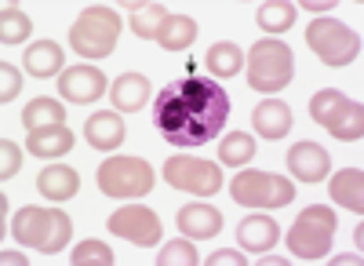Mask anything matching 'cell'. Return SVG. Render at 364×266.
I'll return each instance as SVG.
<instances>
[{
	"instance_id": "obj_1",
	"label": "cell",
	"mask_w": 364,
	"mask_h": 266,
	"mask_svg": "<svg viewBox=\"0 0 364 266\" xmlns=\"http://www.w3.org/2000/svg\"><path fill=\"white\" fill-rule=\"evenodd\" d=\"M230 117V95L208 77H182L164 84L154 99L157 132L182 150H197L219 135Z\"/></svg>"
},
{
	"instance_id": "obj_2",
	"label": "cell",
	"mask_w": 364,
	"mask_h": 266,
	"mask_svg": "<svg viewBox=\"0 0 364 266\" xmlns=\"http://www.w3.org/2000/svg\"><path fill=\"white\" fill-rule=\"evenodd\" d=\"M73 233V219L58 208H37V204H26V208L15 212V223H11V238L22 245V248H33V252H44V255H55L63 252L66 241Z\"/></svg>"
},
{
	"instance_id": "obj_3",
	"label": "cell",
	"mask_w": 364,
	"mask_h": 266,
	"mask_svg": "<svg viewBox=\"0 0 364 266\" xmlns=\"http://www.w3.org/2000/svg\"><path fill=\"white\" fill-rule=\"evenodd\" d=\"M295 77V58H291V48L284 41H259L252 44L248 51V84L262 95H273L288 87Z\"/></svg>"
},
{
	"instance_id": "obj_4",
	"label": "cell",
	"mask_w": 364,
	"mask_h": 266,
	"mask_svg": "<svg viewBox=\"0 0 364 266\" xmlns=\"http://www.w3.org/2000/svg\"><path fill=\"white\" fill-rule=\"evenodd\" d=\"M336 212L328 204H310L302 208L295 226L288 230V252L295 259H324L331 252V238H336Z\"/></svg>"
},
{
	"instance_id": "obj_5",
	"label": "cell",
	"mask_w": 364,
	"mask_h": 266,
	"mask_svg": "<svg viewBox=\"0 0 364 266\" xmlns=\"http://www.w3.org/2000/svg\"><path fill=\"white\" fill-rule=\"evenodd\" d=\"M117 37H120V18H117V11H109L102 4L87 8L70 26V48L80 58H106V55H113Z\"/></svg>"
},
{
	"instance_id": "obj_6",
	"label": "cell",
	"mask_w": 364,
	"mask_h": 266,
	"mask_svg": "<svg viewBox=\"0 0 364 266\" xmlns=\"http://www.w3.org/2000/svg\"><path fill=\"white\" fill-rule=\"evenodd\" d=\"M310 113H314V121L321 128H328L343 142H360L364 139V110H360V102L346 99L343 92H336V87L317 92L310 99Z\"/></svg>"
},
{
	"instance_id": "obj_7",
	"label": "cell",
	"mask_w": 364,
	"mask_h": 266,
	"mask_svg": "<svg viewBox=\"0 0 364 266\" xmlns=\"http://www.w3.org/2000/svg\"><path fill=\"white\" fill-rule=\"evenodd\" d=\"M306 44L324 66H350L360 55V37L339 18H314L306 26Z\"/></svg>"
},
{
	"instance_id": "obj_8",
	"label": "cell",
	"mask_w": 364,
	"mask_h": 266,
	"mask_svg": "<svg viewBox=\"0 0 364 266\" xmlns=\"http://www.w3.org/2000/svg\"><path fill=\"white\" fill-rule=\"evenodd\" d=\"M230 190L233 201L248 204V208H284L295 197V186L284 175H273V171H240L230 183Z\"/></svg>"
},
{
	"instance_id": "obj_9",
	"label": "cell",
	"mask_w": 364,
	"mask_h": 266,
	"mask_svg": "<svg viewBox=\"0 0 364 266\" xmlns=\"http://www.w3.org/2000/svg\"><path fill=\"white\" fill-rule=\"evenodd\" d=\"M99 190L106 197H142L154 190V168L142 157H109L99 164Z\"/></svg>"
},
{
	"instance_id": "obj_10",
	"label": "cell",
	"mask_w": 364,
	"mask_h": 266,
	"mask_svg": "<svg viewBox=\"0 0 364 266\" xmlns=\"http://www.w3.org/2000/svg\"><path fill=\"white\" fill-rule=\"evenodd\" d=\"M164 179L182 190V193H197V197H211L223 190V168L200 161V157H186V154H175L171 161H164Z\"/></svg>"
},
{
	"instance_id": "obj_11",
	"label": "cell",
	"mask_w": 364,
	"mask_h": 266,
	"mask_svg": "<svg viewBox=\"0 0 364 266\" xmlns=\"http://www.w3.org/2000/svg\"><path fill=\"white\" fill-rule=\"evenodd\" d=\"M117 238H124L139 248H154L161 241V219L154 208H146V204H124V208H117L106 223Z\"/></svg>"
},
{
	"instance_id": "obj_12",
	"label": "cell",
	"mask_w": 364,
	"mask_h": 266,
	"mask_svg": "<svg viewBox=\"0 0 364 266\" xmlns=\"http://www.w3.org/2000/svg\"><path fill=\"white\" fill-rule=\"evenodd\" d=\"M58 92L73 106H87L106 92V73L99 66H66V73H58Z\"/></svg>"
},
{
	"instance_id": "obj_13",
	"label": "cell",
	"mask_w": 364,
	"mask_h": 266,
	"mask_svg": "<svg viewBox=\"0 0 364 266\" xmlns=\"http://www.w3.org/2000/svg\"><path fill=\"white\" fill-rule=\"evenodd\" d=\"M288 168L299 183H321L331 168V157L317 142H295L288 150Z\"/></svg>"
},
{
	"instance_id": "obj_14",
	"label": "cell",
	"mask_w": 364,
	"mask_h": 266,
	"mask_svg": "<svg viewBox=\"0 0 364 266\" xmlns=\"http://www.w3.org/2000/svg\"><path fill=\"white\" fill-rule=\"evenodd\" d=\"M178 230L193 241L215 238V233L223 230V212L215 208V204H204V201L186 204V208H178Z\"/></svg>"
},
{
	"instance_id": "obj_15",
	"label": "cell",
	"mask_w": 364,
	"mask_h": 266,
	"mask_svg": "<svg viewBox=\"0 0 364 266\" xmlns=\"http://www.w3.org/2000/svg\"><path fill=\"white\" fill-rule=\"evenodd\" d=\"M26 150L33 154V157H41V161H58V157H66L73 150V132L66 124L37 128V132H29Z\"/></svg>"
},
{
	"instance_id": "obj_16",
	"label": "cell",
	"mask_w": 364,
	"mask_h": 266,
	"mask_svg": "<svg viewBox=\"0 0 364 266\" xmlns=\"http://www.w3.org/2000/svg\"><path fill=\"white\" fill-rule=\"evenodd\" d=\"M84 139L95 146V150H117V146L128 139V128H124V121H120V113L102 110V113H95V117H87Z\"/></svg>"
},
{
	"instance_id": "obj_17",
	"label": "cell",
	"mask_w": 364,
	"mask_h": 266,
	"mask_svg": "<svg viewBox=\"0 0 364 266\" xmlns=\"http://www.w3.org/2000/svg\"><path fill=\"white\" fill-rule=\"evenodd\" d=\"M252 124L262 139H284L291 132V110L281 102V99H262L255 110H252Z\"/></svg>"
},
{
	"instance_id": "obj_18",
	"label": "cell",
	"mask_w": 364,
	"mask_h": 266,
	"mask_svg": "<svg viewBox=\"0 0 364 266\" xmlns=\"http://www.w3.org/2000/svg\"><path fill=\"white\" fill-rule=\"evenodd\" d=\"M277 238H281V230L269 216H248L237 226V241H240L245 252H269L273 245H277Z\"/></svg>"
},
{
	"instance_id": "obj_19",
	"label": "cell",
	"mask_w": 364,
	"mask_h": 266,
	"mask_svg": "<svg viewBox=\"0 0 364 266\" xmlns=\"http://www.w3.org/2000/svg\"><path fill=\"white\" fill-rule=\"evenodd\" d=\"M37 190H41L48 201H70V197H77V190H80V175H77L70 164H48V168L37 175Z\"/></svg>"
},
{
	"instance_id": "obj_20",
	"label": "cell",
	"mask_w": 364,
	"mask_h": 266,
	"mask_svg": "<svg viewBox=\"0 0 364 266\" xmlns=\"http://www.w3.org/2000/svg\"><path fill=\"white\" fill-rule=\"evenodd\" d=\"M109 99L117 106V113H135L149 102V80L142 73H124L117 77L113 87H109Z\"/></svg>"
},
{
	"instance_id": "obj_21",
	"label": "cell",
	"mask_w": 364,
	"mask_h": 266,
	"mask_svg": "<svg viewBox=\"0 0 364 266\" xmlns=\"http://www.w3.org/2000/svg\"><path fill=\"white\" fill-rule=\"evenodd\" d=\"M26 70L33 73L37 80L44 77H58V70H63V48H58L55 41H37L33 48H26Z\"/></svg>"
},
{
	"instance_id": "obj_22",
	"label": "cell",
	"mask_w": 364,
	"mask_h": 266,
	"mask_svg": "<svg viewBox=\"0 0 364 266\" xmlns=\"http://www.w3.org/2000/svg\"><path fill=\"white\" fill-rule=\"evenodd\" d=\"M331 197H336V204H343V208L360 216L364 212V175H360V168L339 171L336 179H331Z\"/></svg>"
},
{
	"instance_id": "obj_23",
	"label": "cell",
	"mask_w": 364,
	"mask_h": 266,
	"mask_svg": "<svg viewBox=\"0 0 364 266\" xmlns=\"http://www.w3.org/2000/svg\"><path fill=\"white\" fill-rule=\"evenodd\" d=\"M193 41H197V22L190 15H168V22L157 33V44L164 51H186Z\"/></svg>"
},
{
	"instance_id": "obj_24",
	"label": "cell",
	"mask_w": 364,
	"mask_h": 266,
	"mask_svg": "<svg viewBox=\"0 0 364 266\" xmlns=\"http://www.w3.org/2000/svg\"><path fill=\"white\" fill-rule=\"evenodd\" d=\"M128 26H132V33L142 37V41H157L161 33V26L168 22V11L161 4H128Z\"/></svg>"
},
{
	"instance_id": "obj_25",
	"label": "cell",
	"mask_w": 364,
	"mask_h": 266,
	"mask_svg": "<svg viewBox=\"0 0 364 266\" xmlns=\"http://www.w3.org/2000/svg\"><path fill=\"white\" fill-rule=\"evenodd\" d=\"M22 124L29 132H37V128H51V124H66V106H58L55 99H33L26 110H22Z\"/></svg>"
},
{
	"instance_id": "obj_26",
	"label": "cell",
	"mask_w": 364,
	"mask_h": 266,
	"mask_svg": "<svg viewBox=\"0 0 364 266\" xmlns=\"http://www.w3.org/2000/svg\"><path fill=\"white\" fill-rule=\"evenodd\" d=\"M295 4H284V0H269V4H259L255 22L266 29V33H284V29L295 26Z\"/></svg>"
},
{
	"instance_id": "obj_27",
	"label": "cell",
	"mask_w": 364,
	"mask_h": 266,
	"mask_svg": "<svg viewBox=\"0 0 364 266\" xmlns=\"http://www.w3.org/2000/svg\"><path fill=\"white\" fill-rule=\"evenodd\" d=\"M240 63H245V55H240V48L230 44V41H223V44H215V48L208 51L211 77H237L240 73Z\"/></svg>"
},
{
	"instance_id": "obj_28",
	"label": "cell",
	"mask_w": 364,
	"mask_h": 266,
	"mask_svg": "<svg viewBox=\"0 0 364 266\" xmlns=\"http://www.w3.org/2000/svg\"><path fill=\"white\" fill-rule=\"evenodd\" d=\"M0 18H4V26H0V44H4V48L22 44L29 37V29H33L18 4H4V8H0Z\"/></svg>"
},
{
	"instance_id": "obj_29",
	"label": "cell",
	"mask_w": 364,
	"mask_h": 266,
	"mask_svg": "<svg viewBox=\"0 0 364 266\" xmlns=\"http://www.w3.org/2000/svg\"><path fill=\"white\" fill-rule=\"evenodd\" d=\"M255 157V139L252 135H245V132H233V135H226L223 142H219V161L223 164H248Z\"/></svg>"
},
{
	"instance_id": "obj_30",
	"label": "cell",
	"mask_w": 364,
	"mask_h": 266,
	"mask_svg": "<svg viewBox=\"0 0 364 266\" xmlns=\"http://www.w3.org/2000/svg\"><path fill=\"white\" fill-rule=\"evenodd\" d=\"M157 262H161V266H197L200 255H197V248H193L190 241H168L164 252L157 255Z\"/></svg>"
},
{
	"instance_id": "obj_31",
	"label": "cell",
	"mask_w": 364,
	"mask_h": 266,
	"mask_svg": "<svg viewBox=\"0 0 364 266\" xmlns=\"http://www.w3.org/2000/svg\"><path fill=\"white\" fill-rule=\"evenodd\" d=\"M73 266H87V262H99V266H113V252L102 241H80L77 252L70 255Z\"/></svg>"
},
{
	"instance_id": "obj_32",
	"label": "cell",
	"mask_w": 364,
	"mask_h": 266,
	"mask_svg": "<svg viewBox=\"0 0 364 266\" xmlns=\"http://www.w3.org/2000/svg\"><path fill=\"white\" fill-rule=\"evenodd\" d=\"M18 168H22V150L4 139V146H0V179L8 183L11 175H18Z\"/></svg>"
},
{
	"instance_id": "obj_33",
	"label": "cell",
	"mask_w": 364,
	"mask_h": 266,
	"mask_svg": "<svg viewBox=\"0 0 364 266\" xmlns=\"http://www.w3.org/2000/svg\"><path fill=\"white\" fill-rule=\"evenodd\" d=\"M18 92H22V77H18V70L11 63H4V66H0V102L8 106Z\"/></svg>"
},
{
	"instance_id": "obj_34",
	"label": "cell",
	"mask_w": 364,
	"mask_h": 266,
	"mask_svg": "<svg viewBox=\"0 0 364 266\" xmlns=\"http://www.w3.org/2000/svg\"><path fill=\"white\" fill-rule=\"evenodd\" d=\"M208 262H211V266H219V262H233V266H245V255H240V252H230V248H226V252H215V255H211Z\"/></svg>"
}]
</instances>
